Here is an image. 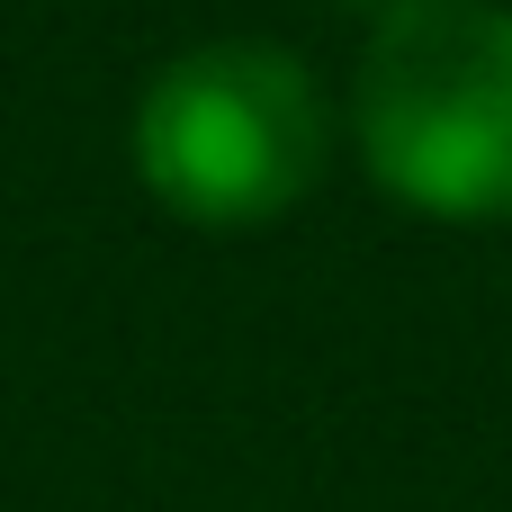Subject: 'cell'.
Masks as SVG:
<instances>
[{
  "label": "cell",
  "mask_w": 512,
  "mask_h": 512,
  "mask_svg": "<svg viewBox=\"0 0 512 512\" xmlns=\"http://www.w3.org/2000/svg\"><path fill=\"white\" fill-rule=\"evenodd\" d=\"M135 180L198 234H261L297 216L333 162V99L306 54L216 36L171 54L135 99Z\"/></svg>",
  "instance_id": "cell-2"
},
{
  "label": "cell",
  "mask_w": 512,
  "mask_h": 512,
  "mask_svg": "<svg viewBox=\"0 0 512 512\" xmlns=\"http://www.w3.org/2000/svg\"><path fill=\"white\" fill-rule=\"evenodd\" d=\"M342 9H369V18H387V9H405V0H342Z\"/></svg>",
  "instance_id": "cell-3"
},
{
  "label": "cell",
  "mask_w": 512,
  "mask_h": 512,
  "mask_svg": "<svg viewBox=\"0 0 512 512\" xmlns=\"http://www.w3.org/2000/svg\"><path fill=\"white\" fill-rule=\"evenodd\" d=\"M351 144L396 207L432 225H512V9L405 0L369 18Z\"/></svg>",
  "instance_id": "cell-1"
}]
</instances>
